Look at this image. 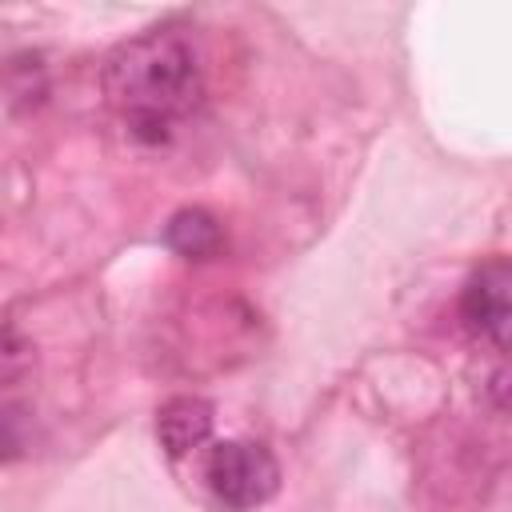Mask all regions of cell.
Masks as SVG:
<instances>
[{"label":"cell","mask_w":512,"mask_h":512,"mask_svg":"<svg viewBox=\"0 0 512 512\" xmlns=\"http://www.w3.org/2000/svg\"><path fill=\"white\" fill-rule=\"evenodd\" d=\"M100 84L112 112L144 144H164L204 96L196 48L176 24H160L124 40L104 60Z\"/></svg>","instance_id":"1"},{"label":"cell","mask_w":512,"mask_h":512,"mask_svg":"<svg viewBox=\"0 0 512 512\" xmlns=\"http://www.w3.org/2000/svg\"><path fill=\"white\" fill-rule=\"evenodd\" d=\"M204 480L212 496L236 512L260 508L280 488V464L276 456L256 440H224L204 460Z\"/></svg>","instance_id":"2"},{"label":"cell","mask_w":512,"mask_h":512,"mask_svg":"<svg viewBox=\"0 0 512 512\" xmlns=\"http://www.w3.org/2000/svg\"><path fill=\"white\" fill-rule=\"evenodd\" d=\"M464 324L500 352H512V260H484L460 292Z\"/></svg>","instance_id":"3"},{"label":"cell","mask_w":512,"mask_h":512,"mask_svg":"<svg viewBox=\"0 0 512 512\" xmlns=\"http://www.w3.org/2000/svg\"><path fill=\"white\" fill-rule=\"evenodd\" d=\"M212 404L204 396H172L156 412V436L168 456H188L212 436Z\"/></svg>","instance_id":"4"},{"label":"cell","mask_w":512,"mask_h":512,"mask_svg":"<svg viewBox=\"0 0 512 512\" xmlns=\"http://www.w3.org/2000/svg\"><path fill=\"white\" fill-rule=\"evenodd\" d=\"M164 240H168V248H172L176 256H184V260H208V256L220 252L224 232H220V220H216L212 212H204V208H180V212L168 220Z\"/></svg>","instance_id":"5"},{"label":"cell","mask_w":512,"mask_h":512,"mask_svg":"<svg viewBox=\"0 0 512 512\" xmlns=\"http://www.w3.org/2000/svg\"><path fill=\"white\" fill-rule=\"evenodd\" d=\"M0 360H4V384H8V388H12V384H20L24 364L32 368V352L20 344V332H16V324H12V320L4 324V352H0Z\"/></svg>","instance_id":"6"},{"label":"cell","mask_w":512,"mask_h":512,"mask_svg":"<svg viewBox=\"0 0 512 512\" xmlns=\"http://www.w3.org/2000/svg\"><path fill=\"white\" fill-rule=\"evenodd\" d=\"M488 396H492V404H496L500 412H512V352H508V360L492 372V380H488Z\"/></svg>","instance_id":"7"}]
</instances>
